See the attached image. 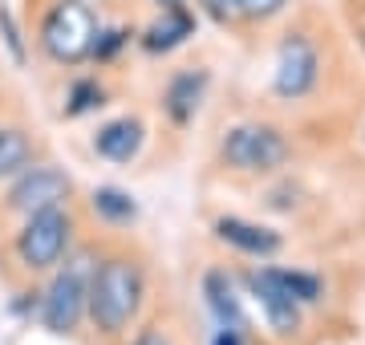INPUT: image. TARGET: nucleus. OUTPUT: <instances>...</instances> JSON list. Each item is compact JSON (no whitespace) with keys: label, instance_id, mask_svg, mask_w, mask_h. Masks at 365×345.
Returning <instances> with one entry per match:
<instances>
[{"label":"nucleus","instance_id":"f257e3e1","mask_svg":"<svg viewBox=\"0 0 365 345\" xmlns=\"http://www.w3.org/2000/svg\"><path fill=\"white\" fill-rule=\"evenodd\" d=\"M143 305V268L126 260V256H110L102 264H93L90 277V321L106 337L130 329V321L138 317Z\"/></svg>","mask_w":365,"mask_h":345},{"label":"nucleus","instance_id":"4be33fe9","mask_svg":"<svg viewBox=\"0 0 365 345\" xmlns=\"http://www.w3.org/2000/svg\"><path fill=\"white\" fill-rule=\"evenodd\" d=\"M134 345H170V337L163 329H143L138 337H134Z\"/></svg>","mask_w":365,"mask_h":345},{"label":"nucleus","instance_id":"6e6552de","mask_svg":"<svg viewBox=\"0 0 365 345\" xmlns=\"http://www.w3.org/2000/svg\"><path fill=\"white\" fill-rule=\"evenodd\" d=\"M248 289H252V297H256V305H260V313H264V321H268V329H272V333L288 337V333L300 329V309H304V305H300L297 297L284 289V280H280L276 268H260V272H252Z\"/></svg>","mask_w":365,"mask_h":345},{"label":"nucleus","instance_id":"393cba45","mask_svg":"<svg viewBox=\"0 0 365 345\" xmlns=\"http://www.w3.org/2000/svg\"><path fill=\"white\" fill-rule=\"evenodd\" d=\"M361 41H365V33H361Z\"/></svg>","mask_w":365,"mask_h":345},{"label":"nucleus","instance_id":"7ed1b4c3","mask_svg":"<svg viewBox=\"0 0 365 345\" xmlns=\"http://www.w3.org/2000/svg\"><path fill=\"white\" fill-rule=\"evenodd\" d=\"M90 277L93 264L90 256H73L66 260V268L53 277V284L41 297V321L49 333H73L90 309Z\"/></svg>","mask_w":365,"mask_h":345},{"label":"nucleus","instance_id":"20e7f679","mask_svg":"<svg viewBox=\"0 0 365 345\" xmlns=\"http://www.w3.org/2000/svg\"><path fill=\"white\" fill-rule=\"evenodd\" d=\"M220 159H223V167H232V171L268 175V171H276V167L288 163V138L276 130V126H256V122L232 126L220 143Z\"/></svg>","mask_w":365,"mask_h":345},{"label":"nucleus","instance_id":"9d476101","mask_svg":"<svg viewBox=\"0 0 365 345\" xmlns=\"http://www.w3.org/2000/svg\"><path fill=\"white\" fill-rule=\"evenodd\" d=\"M203 93H207V69H182V73H175L167 93H163V106H167L170 122L175 126H187L199 114Z\"/></svg>","mask_w":365,"mask_h":345},{"label":"nucleus","instance_id":"4468645a","mask_svg":"<svg viewBox=\"0 0 365 345\" xmlns=\"http://www.w3.org/2000/svg\"><path fill=\"white\" fill-rule=\"evenodd\" d=\"M25 167H33V146H29L25 130L0 126V179H16Z\"/></svg>","mask_w":365,"mask_h":345},{"label":"nucleus","instance_id":"0eeeda50","mask_svg":"<svg viewBox=\"0 0 365 345\" xmlns=\"http://www.w3.org/2000/svg\"><path fill=\"white\" fill-rule=\"evenodd\" d=\"M73 195L66 171L57 167H25L16 175L13 191H9V207L21 215H37V212H53V207H66V200Z\"/></svg>","mask_w":365,"mask_h":345},{"label":"nucleus","instance_id":"1a4fd4ad","mask_svg":"<svg viewBox=\"0 0 365 345\" xmlns=\"http://www.w3.org/2000/svg\"><path fill=\"white\" fill-rule=\"evenodd\" d=\"M215 236H220L223 244H232L235 252L260 256V260L276 256L280 252V244H284L272 227H260V224H252V220H240V215H223V220H215Z\"/></svg>","mask_w":365,"mask_h":345},{"label":"nucleus","instance_id":"6ab92c4d","mask_svg":"<svg viewBox=\"0 0 365 345\" xmlns=\"http://www.w3.org/2000/svg\"><path fill=\"white\" fill-rule=\"evenodd\" d=\"M126 41H130V29H106V33H98L90 57H98V61H110V57H114L122 45H126Z\"/></svg>","mask_w":365,"mask_h":345},{"label":"nucleus","instance_id":"dca6fc26","mask_svg":"<svg viewBox=\"0 0 365 345\" xmlns=\"http://www.w3.org/2000/svg\"><path fill=\"white\" fill-rule=\"evenodd\" d=\"M276 272H280L284 289L297 297L300 305H317V301H321V292H325L321 277H313V272H288V268H276Z\"/></svg>","mask_w":365,"mask_h":345},{"label":"nucleus","instance_id":"a211bd4d","mask_svg":"<svg viewBox=\"0 0 365 345\" xmlns=\"http://www.w3.org/2000/svg\"><path fill=\"white\" fill-rule=\"evenodd\" d=\"M0 37H4V45H9V53H13V61L16 66H25V41H21V29H16V21H13V13L0 4Z\"/></svg>","mask_w":365,"mask_h":345},{"label":"nucleus","instance_id":"412c9836","mask_svg":"<svg viewBox=\"0 0 365 345\" xmlns=\"http://www.w3.org/2000/svg\"><path fill=\"white\" fill-rule=\"evenodd\" d=\"M284 9V0H240V16H248V21H268Z\"/></svg>","mask_w":365,"mask_h":345},{"label":"nucleus","instance_id":"f03ea898","mask_svg":"<svg viewBox=\"0 0 365 345\" xmlns=\"http://www.w3.org/2000/svg\"><path fill=\"white\" fill-rule=\"evenodd\" d=\"M98 16L90 13V4L81 0H57L49 16L41 21V49L57 61V66H78L93 53L98 41Z\"/></svg>","mask_w":365,"mask_h":345},{"label":"nucleus","instance_id":"f8f14e48","mask_svg":"<svg viewBox=\"0 0 365 345\" xmlns=\"http://www.w3.org/2000/svg\"><path fill=\"white\" fill-rule=\"evenodd\" d=\"M203 297H207V309L215 313V321H220L223 329L240 333L244 329V301H240V292H235L232 277L227 272H220V268H211L207 277H203Z\"/></svg>","mask_w":365,"mask_h":345},{"label":"nucleus","instance_id":"423d86ee","mask_svg":"<svg viewBox=\"0 0 365 345\" xmlns=\"http://www.w3.org/2000/svg\"><path fill=\"white\" fill-rule=\"evenodd\" d=\"M321 78V57H317V45L304 33H288L276 49V69H272V90L288 102H297L317 86Z\"/></svg>","mask_w":365,"mask_h":345},{"label":"nucleus","instance_id":"f3484780","mask_svg":"<svg viewBox=\"0 0 365 345\" xmlns=\"http://www.w3.org/2000/svg\"><path fill=\"white\" fill-rule=\"evenodd\" d=\"M102 86L98 81H73V90H69V106H66V114L69 118H81V114H90V110H98L102 106Z\"/></svg>","mask_w":365,"mask_h":345},{"label":"nucleus","instance_id":"39448f33","mask_svg":"<svg viewBox=\"0 0 365 345\" xmlns=\"http://www.w3.org/2000/svg\"><path fill=\"white\" fill-rule=\"evenodd\" d=\"M69 232H73V224H69L66 207L25 215V227L16 232V256H21V264L33 268V272H45V268L61 264V256L69 248Z\"/></svg>","mask_w":365,"mask_h":345},{"label":"nucleus","instance_id":"2eb2a0df","mask_svg":"<svg viewBox=\"0 0 365 345\" xmlns=\"http://www.w3.org/2000/svg\"><path fill=\"white\" fill-rule=\"evenodd\" d=\"M90 203L106 224H130L134 215H138V203H134L126 191H118V187H98Z\"/></svg>","mask_w":365,"mask_h":345},{"label":"nucleus","instance_id":"9b49d317","mask_svg":"<svg viewBox=\"0 0 365 345\" xmlns=\"http://www.w3.org/2000/svg\"><path fill=\"white\" fill-rule=\"evenodd\" d=\"M143 138H146V130L138 118H114L93 134V150L110 163H130L143 150Z\"/></svg>","mask_w":365,"mask_h":345},{"label":"nucleus","instance_id":"5701e85b","mask_svg":"<svg viewBox=\"0 0 365 345\" xmlns=\"http://www.w3.org/2000/svg\"><path fill=\"white\" fill-rule=\"evenodd\" d=\"M215 345H240V333H232V329H220V337H215Z\"/></svg>","mask_w":365,"mask_h":345},{"label":"nucleus","instance_id":"b1692460","mask_svg":"<svg viewBox=\"0 0 365 345\" xmlns=\"http://www.w3.org/2000/svg\"><path fill=\"white\" fill-rule=\"evenodd\" d=\"M158 9H175V4H182V0H155Z\"/></svg>","mask_w":365,"mask_h":345},{"label":"nucleus","instance_id":"aec40b11","mask_svg":"<svg viewBox=\"0 0 365 345\" xmlns=\"http://www.w3.org/2000/svg\"><path fill=\"white\" fill-rule=\"evenodd\" d=\"M199 9L215 21V25H227L240 16V0H199Z\"/></svg>","mask_w":365,"mask_h":345},{"label":"nucleus","instance_id":"ddd939ff","mask_svg":"<svg viewBox=\"0 0 365 345\" xmlns=\"http://www.w3.org/2000/svg\"><path fill=\"white\" fill-rule=\"evenodd\" d=\"M191 33H195V16L187 13L182 4H175V9H163V16H158L155 25H146L143 49L146 53H170V49H179Z\"/></svg>","mask_w":365,"mask_h":345}]
</instances>
